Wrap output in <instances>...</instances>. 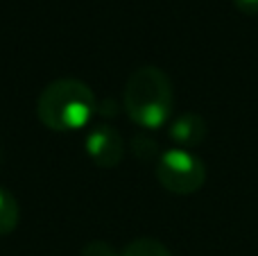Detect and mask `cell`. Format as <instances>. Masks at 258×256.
Returning a JSON list of instances; mask_svg holds the SVG:
<instances>
[{"label":"cell","instance_id":"8992f818","mask_svg":"<svg viewBox=\"0 0 258 256\" xmlns=\"http://www.w3.org/2000/svg\"><path fill=\"white\" fill-rule=\"evenodd\" d=\"M18 216H21V209L18 202L9 190L0 188V236H9L18 225Z\"/></svg>","mask_w":258,"mask_h":256},{"label":"cell","instance_id":"5b68a950","mask_svg":"<svg viewBox=\"0 0 258 256\" xmlns=\"http://www.w3.org/2000/svg\"><path fill=\"white\" fill-rule=\"evenodd\" d=\"M168 134H170V141L177 148H183V150L195 148L206 136V122L197 113H181L179 118H174L170 122Z\"/></svg>","mask_w":258,"mask_h":256},{"label":"cell","instance_id":"277c9868","mask_svg":"<svg viewBox=\"0 0 258 256\" xmlns=\"http://www.w3.org/2000/svg\"><path fill=\"white\" fill-rule=\"evenodd\" d=\"M84 148L98 168H116L125 157V141L111 125H95L86 134Z\"/></svg>","mask_w":258,"mask_h":256},{"label":"cell","instance_id":"7a4b0ae2","mask_svg":"<svg viewBox=\"0 0 258 256\" xmlns=\"http://www.w3.org/2000/svg\"><path fill=\"white\" fill-rule=\"evenodd\" d=\"M95 109L98 102L91 86L71 77L50 82L36 100L39 120L54 132L84 130L95 116Z\"/></svg>","mask_w":258,"mask_h":256},{"label":"cell","instance_id":"3957f363","mask_svg":"<svg viewBox=\"0 0 258 256\" xmlns=\"http://www.w3.org/2000/svg\"><path fill=\"white\" fill-rule=\"evenodd\" d=\"M156 179L165 190L174 195H190L204 186L206 168L197 154L183 148L165 150L156 159Z\"/></svg>","mask_w":258,"mask_h":256},{"label":"cell","instance_id":"52a82bcc","mask_svg":"<svg viewBox=\"0 0 258 256\" xmlns=\"http://www.w3.org/2000/svg\"><path fill=\"white\" fill-rule=\"evenodd\" d=\"M118 256H172V254L163 243H159L154 238H136L129 245H125V249L118 252Z\"/></svg>","mask_w":258,"mask_h":256},{"label":"cell","instance_id":"ba28073f","mask_svg":"<svg viewBox=\"0 0 258 256\" xmlns=\"http://www.w3.org/2000/svg\"><path fill=\"white\" fill-rule=\"evenodd\" d=\"M82 256H118V252H113L111 245L102 243V240H93L82 249Z\"/></svg>","mask_w":258,"mask_h":256},{"label":"cell","instance_id":"9c48e42d","mask_svg":"<svg viewBox=\"0 0 258 256\" xmlns=\"http://www.w3.org/2000/svg\"><path fill=\"white\" fill-rule=\"evenodd\" d=\"M238 12L247 14V16H258V0H233Z\"/></svg>","mask_w":258,"mask_h":256},{"label":"cell","instance_id":"6da1fadb","mask_svg":"<svg viewBox=\"0 0 258 256\" xmlns=\"http://www.w3.org/2000/svg\"><path fill=\"white\" fill-rule=\"evenodd\" d=\"M127 116L143 130H159L172 116V82L161 68L141 66L127 77L122 91Z\"/></svg>","mask_w":258,"mask_h":256}]
</instances>
